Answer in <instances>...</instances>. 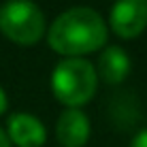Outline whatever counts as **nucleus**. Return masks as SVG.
<instances>
[{
  "label": "nucleus",
  "instance_id": "9d476101",
  "mask_svg": "<svg viewBox=\"0 0 147 147\" xmlns=\"http://www.w3.org/2000/svg\"><path fill=\"white\" fill-rule=\"evenodd\" d=\"M7 109V96H4V92H2V88H0V113Z\"/></svg>",
  "mask_w": 147,
  "mask_h": 147
},
{
  "label": "nucleus",
  "instance_id": "6e6552de",
  "mask_svg": "<svg viewBox=\"0 0 147 147\" xmlns=\"http://www.w3.org/2000/svg\"><path fill=\"white\" fill-rule=\"evenodd\" d=\"M130 147H147V128L141 130V132L134 136V141H132V145H130Z\"/></svg>",
  "mask_w": 147,
  "mask_h": 147
},
{
  "label": "nucleus",
  "instance_id": "20e7f679",
  "mask_svg": "<svg viewBox=\"0 0 147 147\" xmlns=\"http://www.w3.org/2000/svg\"><path fill=\"white\" fill-rule=\"evenodd\" d=\"M109 26L119 38H134L147 28V0H117Z\"/></svg>",
  "mask_w": 147,
  "mask_h": 147
},
{
  "label": "nucleus",
  "instance_id": "7ed1b4c3",
  "mask_svg": "<svg viewBox=\"0 0 147 147\" xmlns=\"http://www.w3.org/2000/svg\"><path fill=\"white\" fill-rule=\"evenodd\" d=\"M0 32L17 45H36L45 34V15L30 0H9L0 7Z\"/></svg>",
  "mask_w": 147,
  "mask_h": 147
},
{
  "label": "nucleus",
  "instance_id": "f257e3e1",
  "mask_svg": "<svg viewBox=\"0 0 147 147\" xmlns=\"http://www.w3.org/2000/svg\"><path fill=\"white\" fill-rule=\"evenodd\" d=\"M47 43L55 53L81 58L107 43V24L90 7H73L49 26Z\"/></svg>",
  "mask_w": 147,
  "mask_h": 147
},
{
  "label": "nucleus",
  "instance_id": "423d86ee",
  "mask_svg": "<svg viewBox=\"0 0 147 147\" xmlns=\"http://www.w3.org/2000/svg\"><path fill=\"white\" fill-rule=\"evenodd\" d=\"M55 136L62 147H83L90 139V119L81 109H66L58 117Z\"/></svg>",
  "mask_w": 147,
  "mask_h": 147
},
{
  "label": "nucleus",
  "instance_id": "f03ea898",
  "mask_svg": "<svg viewBox=\"0 0 147 147\" xmlns=\"http://www.w3.org/2000/svg\"><path fill=\"white\" fill-rule=\"evenodd\" d=\"M98 85L96 68L83 58H66L53 68L51 90L55 98L68 109H79L90 102Z\"/></svg>",
  "mask_w": 147,
  "mask_h": 147
},
{
  "label": "nucleus",
  "instance_id": "0eeeda50",
  "mask_svg": "<svg viewBox=\"0 0 147 147\" xmlns=\"http://www.w3.org/2000/svg\"><path fill=\"white\" fill-rule=\"evenodd\" d=\"M130 73V58L117 45H111L100 53L98 60V75L105 83L109 85H117L121 83Z\"/></svg>",
  "mask_w": 147,
  "mask_h": 147
},
{
  "label": "nucleus",
  "instance_id": "39448f33",
  "mask_svg": "<svg viewBox=\"0 0 147 147\" xmlns=\"http://www.w3.org/2000/svg\"><path fill=\"white\" fill-rule=\"evenodd\" d=\"M9 139L17 147H43L47 139L43 121L28 113H13L7 121Z\"/></svg>",
  "mask_w": 147,
  "mask_h": 147
},
{
  "label": "nucleus",
  "instance_id": "1a4fd4ad",
  "mask_svg": "<svg viewBox=\"0 0 147 147\" xmlns=\"http://www.w3.org/2000/svg\"><path fill=\"white\" fill-rule=\"evenodd\" d=\"M0 147H13V143H11V139H9V134L4 132L2 128H0Z\"/></svg>",
  "mask_w": 147,
  "mask_h": 147
}]
</instances>
